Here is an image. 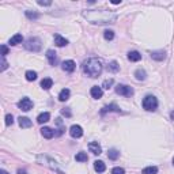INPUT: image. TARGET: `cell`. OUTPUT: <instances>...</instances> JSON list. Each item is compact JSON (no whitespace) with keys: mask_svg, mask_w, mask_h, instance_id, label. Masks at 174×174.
I'll return each mask as SVG.
<instances>
[{"mask_svg":"<svg viewBox=\"0 0 174 174\" xmlns=\"http://www.w3.org/2000/svg\"><path fill=\"white\" fill-rule=\"evenodd\" d=\"M83 16L94 25H106V23H114L117 19V15L113 12H109L105 10H99V11H87L83 12Z\"/></svg>","mask_w":174,"mask_h":174,"instance_id":"6da1fadb","label":"cell"},{"mask_svg":"<svg viewBox=\"0 0 174 174\" xmlns=\"http://www.w3.org/2000/svg\"><path fill=\"white\" fill-rule=\"evenodd\" d=\"M83 72L90 78H98L102 72V63H101L98 59L91 57V59H87V60L83 61V65H82Z\"/></svg>","mask_w":174,"mask_h":174,"instance_id":"7a4b0ae2","label":"cell"},{"mask_svg":"<svg viewBox=\"0 0 174 174\" xmlns=\"http://www.w3.org/2000/svg\"><path fill=\"white\" fill-rule=\"evenodd\" d=\"M37 161L40 162L41 165H45V166L50 167V169H52V170H55L56 173H59V174H65L64 172H61V170H60V167L57 166V162H56V161H53V159H50L49 156H45V155H38Z\"/></svg>","mask_w":174,"mask_h":174,"instance_id":"3957f363","label":"cell"},{"mask_svg":"<svg viewBox=\"0 0 174 174\" xmlns=\"http://www.w3.org/2000/svg\"><path fill=\"white\" fill-rule=\"evenodd\" d=\"M41 40L37 37H30L29 40L25 42V48H26L27 50H30V52H40L41 50Z\"/></svg>","mask_w":174,"mask_h":174,"instance_id":"277c9868","label":"cell"},{"mask_svg":"<svg viewBox=\"0 0 174 174\" xmlns=\"http://www.w3.org/2000/svg\"><path fill=\"white\" fill-rule=\"evenodd\" d=\"M143 108L148 112H154L158 108V99H156L154 95H147V97L143 99Z\"/></svg>","mask_w":174,"mask_h":174,"instance_id":"5b68a950","label":"cell"},{"mask_svg":"<svg viewBox=\"0 0 174 174\" xmlns=\"http://www.w3.org/2000/svg\"><path fill=\"white\" fill-rule=\"evenodd\" d=\"M116 92L120 95H124V97H131V95H133V89L129 86H125V85H117Z\"/></svg>","mask_w":174,"mask_h":174,"instance_id":"8992f818","label":"cell"},{"mask_svg":"<svg viewBox=\"0 0 174 174\" xmlns=\"http://www.w3.org/2000/svg\"><path fill=\"white\" fill-rule=\"evenodd\" d=\"M18 108L21 109V110H23V112H29L30 109L33 108V101L30 99V98H27V97L22 98V99L18 102Z\"/></svg>","mask_w":174,"mask_h":174,"instance_id":"52a82bcc","label":"cell"},{"mask_svg":"<svg viewBox=\"0 0 174 174\" xmlns=\"http://www.w3.org/2000/svg\"><path fill=\"white\" fill-rule=\"evenodd\" d=\"M69 135H71L72 137H75V139H79V137L83 136V129L80 125H72L71 128H69Z\"/></svg>","mask_w":174,"mask_h":174,"instance_id":"ba28073f","label":"cell"},{"mask_svg":"<svg viewBox=\"0 0 174 174\" xmlns=\"http://www.w3.org/2000/svg\"><path fill=\"white\" fill-rule=\"evenodd\" d=\"M61 68L65 72H74L75 68H76V64H75L74 60H65L63 64H61Z\"/></svg>","mask_w":174,"mask_h":174,"instance_id":"9c48e42d","label":"cell"},{"mask_svg":"<svg viewBox=\"0 0 174 174\" xmlns=\"http://www.w3.org/2000/svg\"><path fill=\"white\" fill-rule=\"evenodd\" d=\"M46 59H48L50 65H56V63H57V53H56L55 50L49 49L46 52Z\"/></svg>","mask_w":174,"mask_h":174,"instance_id":"30bf717a","label":"cell"},{"mask_svg":"<svg viewBox=\"0 0 174 174\" xmlns=\"http://www.w3.org/2000/svg\"><path fill=\"white\" fill-rule=\"evenodd\" d=\"M90 94H91L92 98H95V99H99V98L103 95V90H102V87L94 86V87H91V90H90Z\"/></svg>","mask_w":174,"mask_h":174,"instance_id":"8fae6325","label":"cell"},{"mask_svg":"<svg viewBox=\"0 0 174 174\" xmlns=\"http://www.w3.org/2000/svg\"><path fill=\"white\" fill-rule=\"evenodd\" d=\"M89 150L91 151L92 154H95V155H99L101 152H102V148H101V146L98 144L97 142H91L89 144Z\"/></svg>","mask_w":174,"mask_h":174,"instance_id":"7c38bea8","label":"cell"},{"mask_svg":"<svg viewBox=\"0 0 174 174\" xmlns=\"http://www.w3.org/2000/svg\"><path fill=\"white\" fill-rule=\"evenodd\" d=\"M18 122H19V127H21V128H30L33 125L32 120L27 119V117H19Z\"/></svg>","mask_w":174,"mask_h":174,"instance_id":"4fadbf2b","label":"cell"},{"mask_svg":"<svg viewBox=\"0 0 174 174\" xmlns=\"http://www.w3.org/2000/svg\"><path fill=\"white\" fill-rule=\"evenodd\" d=\"M165 57H166V53H165L163 50H155V52L151 53V59H154V60H156V61L165 60Z\"/></svg>","mask_w":174,"mask_h":174,"instance_id":"5bb4252c","label":"cell"},{"mask_svg":"<svg viewBox=\"0 0 174 174\" xmlns=\"http://www.w3.org/2000/svg\"><path fill=\"white\" fill-rule=\"evenodd\" d=\"M41 133H42V136L45 139H52V137L55 136V132H53V129L49 127H44L42 129H41Z\"/></svg>","mask_w":174,"mask_h":174,"instance_id":"9a60e30c","label":"cell"},{"mask_svg":"<svg viewBox=\"0 0 174 174\" xmlns=\"http://www.w3.org/2000/svg\"><path fill=\"white\" fill-rule=\"evenodd\" d=\"M55 44L57 45V46H65V45H68V41L65 40L64 37H61L60 34H55Z\"/></svg>","mask_w":174,"mask_h":174,"instance_id":"2e32d148","label":"cell"},{"mask_svg":"<svg viewBox=\"0 0 174 174\" xmlns=\"http://www.w3.org/2000/svg\"><path fill=\"white\" fill-rule=\"evenodd\" d=\"M50 120V114L48 113V112H44V113H41L40 116L37 117V122L38 124H44V122H48Z\"/></svg>","mask_w":174,"mask_h":174,"instance_id":"e0dca14e","label":"cell"},{"mask_svg":"<svg viewBox=\"0 0 174 174\" xmlns=\"http://www.w3.org/2000/svg\"><path fill=\"white\" fill-rule=\"evenodd\" d=\"M106 112H117V113H120V108L117 105H114V103H112V105H109V106H105V108L102 109V110H101V113L102 114H105Z\"/></svg>","mask_w":174,"mask_h":174,"instance_id":"ac0fdd59","label":"cell"},{"mask_svg":"<svg viewBox=\"0 0 174 174\" xmlns=\"http://www.w3.org/2000/svg\"><path fill=\"white\" fill-rule=\"evenodd\" d=\"M94 169H95V172H98V173H103L106 170V165L103 163L102 161H95L94 162Z\"/></svg>","mask_w":174,"mask_h":174,"instance_id":"d6986e66","label":"cell"},{"mask_svg":"<svg viewBox=\"0 0 174 174\" xmlns=\"http://www.w3.org/2000/svg\"><path fill=\"white\" fill-rule=\"evenodd\" d=\"M52 86H53V80L50 79V78H44V79L41 80V87H42L44 90H49Z\"/></svg>","mask_w":174,"mask_h":174,"instance_id":"ffe728a7","label":"cell"},{"mask_svg":"<svg viewBox=\"0 0 174 174\" xmlns=\"http://www.w3.org/2000/svg\"><path fill=\"white\" fill-rule=\"evenodd\" d=\"M69 94H71V92H69L68 89H63L60 91V94H59V99H60L61 102H65V101L69 98Z\"/></svg>","mask_w":174,"mask_h":174,"instance_id":"44dd1931","label":"cell"},{"mask_svg":"<svg viewBox=\"0 0 174 174\" xmlns=\"http://www.w3.org/2000/svg\"><path fill=\"white\" fill-rule=\"evenodd\" d=\"M22 41H23V37H22V34H15V35H12V37L10 38V45L22 44Z\"/></svg>","mask_w":174,"mask_h":174,"instance_id":"7402d4cb","label":"cell"},{"mask_svg":"<svg viewBox=\"0 0 174 174\" xmlns=\"http://www.w3.org/2000/svg\"><path fill=\"white\" fill-rule=\"evenodd\" d=\"M128 59L131 61H139V60H142V55L139 52H136V50H133V52L128 53Z\"/></svg>","mask_w":174,"mask_h":174,"instance_id":"603a6c76","label":"cell"},{"mask_svg":"<svg viewBox=\"0 0 174 174\" xmlns=\"http://www.w3.org/2000/svg\"><path fill=\"white\" fill-rule=\"evenodd\" d=\"M108 156H109V159H112V161H116V159L120 156V152L116 150V148H112V150H109Z\"/></svg>","mask_w":174,"mask_h":174,"instance_id":"cb8c5ba5","label":"cell"},{"mask_svg":"<svg viewBox=\"0 0 174 174\" xmlns=\"http://www.w3.org/2000/svg\"><path fill=\"white\" fill-rule=\"evenodd\" d=\"M135 76H136L137 80H144L147 75H146V71H144V69H140V68H139V69H136V72H135Z\"/></svg>","mask_w":174,"mask_h":174,"instance_id":"d4e9b609","label":"cell"},{"mask_svg":"<svg viewBox=\"0 0 174 174\" xmlns=\"http://www.w3.org/2000/svg\"><path fill=\"white\" fill-rule=\"evenodd\" d=\"M158 173V167L156 166H148L143 169V174H156Z\"/></svg>","mask_w":174,"mask_h":174,"instance_id":"484cf974","label":"cell"},{"mask_svg":"<svg viewBox=\"0 0 174 174\" xmlns=\"http://www.w3.org/2000/svg\"><path fill=\"white\" fill-rule=\"evenodd\" d=\"M25 76H26V79L29 80V82H33V80L37 79V72L35 71H27Z\"/></svg>","mask_w":174,"mask_h":174,"instance_id":"4316f807","label":"cell"},{"mask_svg":"<svg viewBox=\"0 0 174 174\" xmlns=\"http://www.w3.org/2000/svg\"><path fill=\"white\" fill-rule=\"evenodd\" d=\"M75 159H76L78 162H87V159H89V156H87L86 152H78L76 156H75Z\"/></svg>","mask_w":174,"mask_h":174,"instance_id":"83f0119b","label":"cell"},{"mask_svg":"<svg viewBox=\"0 0 174 174\" xmlns=\"http://www.w3.org/2000/svg\"><path fill=\"white\" fill-rule=\"evenodd\" d=\"M103 37H105V40L112 41L114 38V32H112V30H105V32H103Z\"/></svg>","mask_w":174,"mask_h":174,"instance_id":"f1b7e54d","label":"cell"},{"mask_svg":"<svg viewBox=\"0 0 174 174\" xmlns=\"http://www.w3.org/2000/svg\"><path fill=\"white\" fill-rule=\"evenodd\" d=\"M109 69H110L112 72H117L120 69V67H119V64H117L116 61H112V63L109 64Z\"/></svg>","mask_w":174,"mask_h":174,"instance_id":"f546056e","label":"cell"},{"mask_svg":"<svg viewBox=\"0 0 174 174\" xmlns=\"http://www.w3.org/2000/svg\"><path fill=\"white\" fill-rule=\"evenodd\" d=\"M26 16L29 19H38L40 18V15H38L37 12H32V11H26Z\"/></svg>","mask_w":174,"mask_h":174,"instance_id":"4dcf8cb0","label":"cell"},{"mask_svg":"<svg viewBox=\"0 0 174 174\" xmlns=\"http://www.w3.org/2000/svg\"><path fill=\"white\" fill-rule=\"evenodd\" d=\"M113 85V79H106L105 82H103V85H102V87L103 89H106V90H109L110 89V86Z\"/></svg>","mask_w":174,"mask_h":174,"instance_id":"1f68e13d","label":"cell"},{"mask_svg":"<svg viewBox=\"0 0 174 174\" xmlns=\"http://www.w3.org/2000/svg\"><path fill=\"white\" fill-rule=\"evenodd\" d=\"M12 122H14L12 114H7V116H5V125H12Z\"/></svg>","mask_w":174,"mask_h":174,"instance_id":"d6a6232c","label":"cell"},{"mask_svg":"<svg viewBox=\"0 0 174 174\" xmlns=\"http://www.w3.org/2000/svg\"><path fill=\"white\" fill-rule=\"evenodd\" d=\"M112 174H125V170L122 167H114L112 170Z\"/></svg>","mask_w":174,"mask_h":174,"instance_id":"836d02e7","label":"cell"},{"mask_svg":"<svg viewBox=\"0 0 174 174\" xmlns=\"http://www.w3.org/2000/svg\"><path fill=\"white\" fill-rule=\"evenodd\" d=\"M5 55H8V48L5 45H2V57H5Z\"/></svg>","mask_w":174,"mask_h":174,"instance_id":"e575fe53","label":"cell"},{"mask_svg":"<svg viewBox=\"0 0 174 174\" xmlns=\"http://www.w3.org/2000/svg\"><path fill=\"white\" fill-rule=\"evenodd\" d=\"M7 67H8V63L5 61V57H2V71L7 69Z\"/></svg>","mask_w":174,"mask_h":174,"instance_id":"d590c367","label":"cell"},{"mask_svg":"<svg viewBox=\"0 0 174 174\" xmlns=\"http://www.w3.org/2000/svg\"><path fill=\"white\" fill-rule=\"evenodd\" d=\"M61 114H63V116H67V117H71V112L65 110V109H64V110H61Z\"/></svg>","mask_w":174,"mask_h":174,"instance_id":"8d00e7d4","label":"cell"},{"mask_svg":"<svg viewBox=\"0 0 174 174\" xmlns=\"http://www.w3.org/2000/svg\"><path fill=\"white\" fill-rule=\"evenodd\" d=\"M38 4L40 5H50L52 4V2H38Z\"/></svg>","mask_w":174,"mask_h":174,"instance_id":"74e56055","label":"cell"},{"mask_svg":"<svg viewBox=\"0 0 174 174\" xmlns=\"http://www.w3.org/2000/svg\"><path fill=\"white\" fill-rule=\"evenodd\" d=\"M120 3H121V0H113L112 4H120Z\"/></svg>","mask_w":174,"mask_h":174,"instance_id":"f35d334b","label":"cell"},{"mask_svg":"<svg viewBox=\"0 0 174 174\" xmlns=\"http://www.w3.org/2000/svg\"><path fill=\"white\" fill-rule=\"evenodd\" d=\"M18 174H27V173H26V172H25V170L19 169V170H18Z\"/></svg>","mask_w":174,"mask_h":174,"instance_id":"ab89813d","label":"cell"},{"mask_svg":"<svg viewBox=\"0 0 174 174\" xmlns=\"http://www.w3.org/2000/svg\"><path fill=\"white\" fill-rule=\"evenodd\" d=\"M170 119H172V120H174V110H172V112H170Z\"/></svg>","mask_w":174,"mask_h":174,"instance_id":"60d3db41","label":"cell"},{"mask_svg":"<svg viewBox=\"0 0 174 174\" xmlns=\"http://www.w3.org/2000/svg\"><path fill=\"white\" fill-rule=\"evenodd\" d=\"M0 174H10V173H8V172H5L4 169H2V170H0Z\"/></svg>","mask_w":174,"mask_h":174,"instance_id":"b9f144b4","label":"cell"},{"mask_svg":"<svg viewBox=\"0 0 174 174\" xmlns=\"http://www.w3.org/2000/svg\"><path fill=\"white\" fill-rule=\"evenodd\" d=\"M173 165H174V158H173Z\"/></svg>","mask_w":174,"mask_h":174,"instance_id":"7bdbcfd3","label":"cell"}]
</instances>
